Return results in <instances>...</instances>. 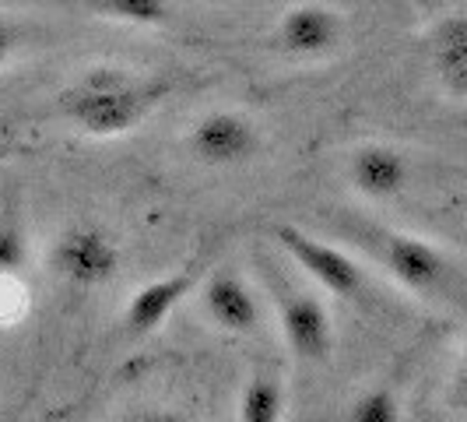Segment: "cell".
<instances>
[{"instance_id": "ac0fdd59", "label": "cell", "mask_w": 467, "mask_h": 422, "mask_svg": "<svg viewBox=\"0 0 467 422\" xmlns=\"http://www.w3.org/2000/svg\"><path fill=\"white\" fill-rule=\"evenodd\" d=\"M123 422H190V419L180 416V412H172V408H144V412L127 416Z\"/></svg>"}, {"instance_id": "8992f818", "label": "cell", "mask_w": 467, "mask_h": 422, "mask_svg": "<svg viewBox=\"0 0 467 422\" xmlns=\"http://www.w3.org/2000/svg\"><path fill=\"white\" fill-rule=\"evenodd\" d=\"M260 127L239 110H211L197 117L187 131V152L201 165L233 169L260 155Z\"/></svg>"}, {"instance_id": "6da1fadb", "label": "cell", "mask_w": 467, "mask_h": 422, "mask_svg": "<svg viewBox=\"0 0 467 422\" xmlns=\"http://www.w3.org/2000/svg\"><path fill=\"white\" fill-rule=\"evenodd\" d=\"M169 78L140 74L119 64H95L57 95V113L88 138H123L138 131L169 99Z\"/></svg>"}, {"instance_id": "9a60e30c", "label": "cell", "mask_w": 467, "mask_h": 422, "mask_svg": "<svg viewBox=\"0 0 467 422\" xmlns=\"http://www.w3.org/2000/svg\"><path fill=\"white\" fill-rule=\"evenodd\" d=\"M400 401L390 387H369L348 408V422H400Z\"/></svg>"}, {"instance_id": "277c9868", "label": "cell", "mask_w": 467, "mask_h": 422, "mask_svg": "<svg viewBox=\"0 0 467 422\" xmlns=\"http://www.w3.org/2000/svg\"><path fill=\"white\" fill-rule=\"evenodd\" d=\"M275 243L285 250V258L292 260L296 268H303L324 292L341 296V300L366 296V271L348 250L303 233L299 226H275Z\"/></svg>"}, {"instance_id": "5b68a950", "label": "cell", "mask_w": 467, "mask_h": 422, "mask_svg": "<svg viewBox=\"0 0 467 422\" xmlns=\"http://www.w3.org/2000/svg\"><path fill=\"white\" fill-rule=\"evenodd\" d=\"M49 268L74 289H99L119 275V247L106 229L78 222L53 239Z\"/></svg>"}, {"instance_id": "4fadbf2b", "label": "cell", "mask_w": 467, "mask_h": 422, "mask_svg": "<svg viewBox=\"0 0 467 422\" xmlns=\"http://www.w3.org/2000/svg\"><path fill=\"white\" fill-rule=\"evenodd\" d=\"M32 260L22 208L15 197L0 201V275H22Z\"/></svg>"}, {"instance_id": "9c48e42d", "label": "cell", "mask_w": 467, "mask_h": 422, "mask_svg": "<svg viewBox=\"0 0 467 422\" xmlns=\"http://www.w3.org/2000/svg\"><path fill=\"white\" fill-rule=\"evenodd\" d=\"M348 180L366 201H394L411 184V163L394 144L366 141L351 152Z\"/></svg>"}, {"instance_id": "52a82bcc", "label": "cell", "mask_w": 467, "mask_h": 422, "mask_svg": "<svg viewBox=\"0 0 467 422\" xmlns=\"http://www.w3.org/2000/svg\"><path fill=\"white\" fill-rule=\"evenodd\" d=\"M275 303H278V328L288 352L303 363H327L334 349V321H330L327 303L292 285H278Z\"/></svg>"}, {"instance_id": "5bb4252c", "label": "cell", "mask_w": 467, "mask_h": 422, "mask_svg": "<svg viewBox=\"0 0 467 422\" xmlns=\"http://www.w3.org/2000/svg\"><path fill=\"white\" fill-rule=\"evenodd\" d=\"M92 7L102 18L130 28H165L172 22V0H92Z\"/></svg>"}, {"instance_id": "ba28073f", "label": "cell", "mask_w": 467, "mask_h": 422, "mask_svg": "<svg viewBox=\"0 0 467 422\" xmlns=\"http://www.w3.org/2000/svg\"><path fill=\"white\" fill-rule=\"evenodd\" d=\"M197 279H201L197 264H187V268H180L172 275L144 281L138 292L130 296V303L123 306V328H127V334H134V338L155 334L176 313V306L197 289Z\"/></svg>"}, {"instance_id": "7a4b0ae2", "label": "cell", "mask_w": 467, "mask_h": 422, "mask_svg": "<svg viewBox=\"0 0 467 422\" xmlns=\"http://www.w3.org/2000/svg\"><path fill=\"white\" fill-rule=\"evenodd\" d=\"M373 239V254L387 268V275L411 292H446L457 279V264L450 260V254L429 243L425 236L376 229Z\"/></svg>"}, {"instance_id": "2e32d148", "label": "cell", "mask_w": 467, "mask_h": 422, "mask_svg": "<svg viewBox=\"0 0 467 422\" xmlns=\"http://www.w3.org/2000/svg\"><path fill=\"white\" fill-rule=\"evenodd\" d=\"M22 275H0V324H15L25 313V285Z\"/></svg>"}, {"instance_id": "e0dca14e", "label": "cell", "mask_w": 467, "mask_h": 422, "mask_svg": "<svg viewBox=\"0 0 467 422\" xmlns=\"http://www.w3.org/2000/svg\"><path fill=\"white\" fill-rule=\"evenodd\" d=\"M25 49V25L0 11V70Z\"/></svg>"}, {"instance_id": "3957f363", "label": "cell", "mask_w": 467, "mask_h": 422, "mask_svg": "<svg viewBox=\"0 0 467 422\" xmlns=\"http://www.w3.org/2000/svg\"><path fill=\"white\" fill-rule=\"evenodd\" d=\"M345 36H348V25H345V15L334 4L299 0V4L281 11L275 32H271V43L281 57L299 60V64H313V60L334 57L345 47Z\"/></svg>"}, {"instance_id": "8fae6325", "label": "cell", "mask_w": 467, "mask_h": 422, "mask_svg": "<svg viewBox=\"0 0 467 422\" xmlns=\"http://www.w3.org/2000/svg\"><path fill=\"white\" fill-rule=\"evenodd\" d=\"M429 60L440 81V92L450 102L467 99V18L464 11H450L432 25L429 36Z\"/></svg>"}, {"instance_id": "30bf717a", "label": "cell", "mask_w": 467, "mask_h": 422, "mask_svg": "<svg viewBox=\"0 0 467 422\" xmlns=\"http://www.w3.org/2000/svg\"><path fill=\"white\" fill-rule=\"evenodd\" d=\"M201 303H204L211 324L229 331V334H254L260 328V317H264L254 289L235 271H214L201 289Z\"/></svg>"}, {"instance_id": "7c38bea8", "label": "cell", "mask_w": 467, "mask_h": 422, "mask_svg": "<svg viewBox=\"0 0 467 422\" xmlns=\"http://www.w3.org/2000/svg\"><path fill=\"white\" fill-rule=\"evenodd\" d=\"M285 419V384L278 374H254L239 395V422Z\"/></svg>"}]
</instances>
